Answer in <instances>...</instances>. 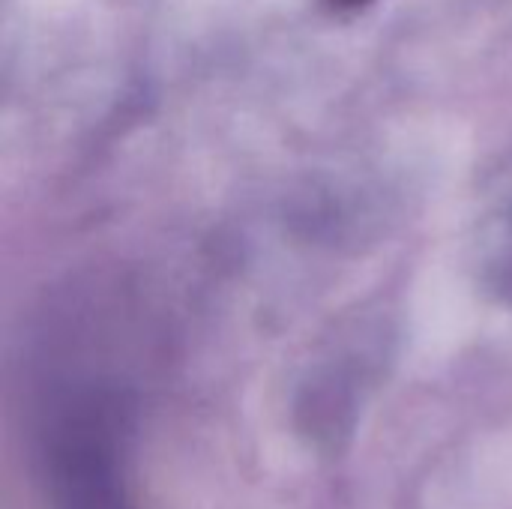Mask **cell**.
<instances>
[{
	"mask_svg": "<svg viewBox=\"0 0 512 509\" xmlns=\"http://www.w3.org/2000/svg\"><path fill=\"white\" fill-rule=\"evenodd\" d=\"M336 6H342V9H357V6H366L369 0H333Z\"/></svg>",
	"mask_w": 512,
	"mask_h": 509,
	"instance_id": "2",
	"label": "cell"
},
{
	"mask_svg": "<svg viewBox=\"0 0 512 509\" xmlns=\"http://www.w3.org/2000/svg\"><path fill=\"white\" fill-rule=\"evenodd\" d=\"M129 417L117 399H75L45 438L51 509H141L129 480Z\"/></svg>",
	"mask_w": 512,
	"mask_h": 509,
	"instance_id": "1",
	"label": "cell"
}]
</instances>
